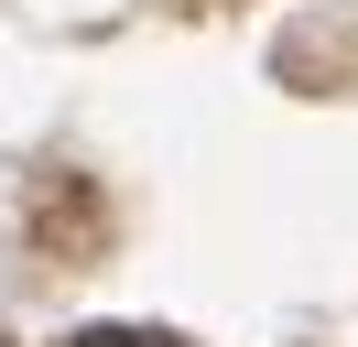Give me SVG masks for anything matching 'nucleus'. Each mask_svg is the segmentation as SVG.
Returning a JSON list of instances; mask_svg holds the SVG:
<instances>
[{
	"instance_id": "obj_3",
	"label": "nucleus",
	"mask_w": 358,
	"mask_h": 347,
	"mask_svg": "<svg viewBox=\"0 0 358 347\" xmlns=\"http://www.w3.org/2000/svg\"><path fill=\"white\" fill-rule=\"evenodd\" d=\"M174 11H217V0H174Z\"/></svg>"
},
{
	"instance_id": "obj_4",
	"label": "nucleus",
	"mask_w": 358,
	"mask_h": 347,
	"mask_svg": "<svg viewBox=\"0 0 358 347\" xmlns=\"http://www.w3.org/2000/svg\"><path fill=\"white\" fill-rule=\"evenodd\" d=\"M0 347H11V337H0Z\"/></svg>"
},
{
	"instance_id": "obj_1",
	"label": "nucleus",
	"mask_w": 358,
	"mask_h": 347,
	"mask_svg": "<svg viewBox=\"0 0 358 347\" xmlns=\"http://www.w3.org/2000/svg\"><path fill=\"white\" fill-rule=\"evenodd\" d=\"M33 250L44 260H98L109 250V206H98L87 174H44L33 185Z\"/></svg>"
},
{
	"instance_id": "obj_2",
	"label": "nucleus",
	"mask_w": 358,
	"mask_h": 347,
	"mask_svg": "<svg viewBox=\"0 0 358 347\" xmlns=\"http://www.w3.org/2000/svg\"><path fill=\"white\" fill-rule=\"evenodd\" d=\"M66 347H185V337H163V325H87V337H66Z\"/></svg>"
}]
</instances>
